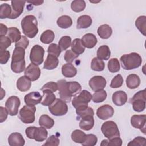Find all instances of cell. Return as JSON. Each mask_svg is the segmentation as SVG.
Masks as SVG:
<instances>
[{
  "label": "cell",
  "mask_w": 146,
  "mask_h": 146,
  "mask_svg": "<svg viewBox=\"0 0 146 146\" xmlns=\"http://www.w3.org/2000/svg\"><path fill=\"white\" fill-rule=\"evenodd\" d=\"M123 82L124 79L121 75L117 74L112 79L110 84V87L112 88H119L123 85Z\"/></svg>",
  "instance_id": "48"
},
{
  "label": "cell",
  "mask_w": 146,
  "mask_h": 146,
  "mask_svg": "<svg viewBox=\"0 0 146 146\" xmlns=\"http://www.w3.org/2000/svg\"><path fill=\"white\" fill-rule=\"evenodd\" d=\"M111 56V51L107 45L100 46L97 50V58L101 60H107Z\"/></svg>",
  "instance_id": "30"
},
{
  "label": "cell",
  "mask_w": 146,
  "mask_h": 146,
  "mask_svg": "<svg viewBox=\"0 0 146 146\" xmlns=\"http://www.w3.org/2000/svg\"><path fill=\"white\" fill-rule=\"evenodd\" d=\"M71 38L69 36H62L58 43V45L61 50V51L66 50L71 44Z\"/></svg>",
  "instance_id": "46"
},
{
  "label": "cell",
  "mask_w": 146,
  "mask_h": 146,
  "mask_svg": "<svg viewBox=\"0 0 146 146\" xmlns=\"http://www.w3.org/2000/svg\"><path fill=\"white\" fill-rule=\"evenodd\" d=\"M36 107L28 105L24 106L19 111V118L25 124L33 123L35 121Z\"/></svg>",
  "instance_id": "8"
},
{
  "label": "cell",
  "mask_w": 146,
  "mask_h": 146,
  "mask_svg": "<svg viewBox=\"0 0 146 146\" xmlns=\"http://www.w3.org/2000/svg\"><path fill=\"white\" fill-rule=\"evenodd\" d=\"M92 20L90 16L83 15L80 16L77 19L76 28L78 29H87L92 25Z\"/></svg>",
  "instance_id": "27"
},
{
  "label": "cell",
  "mask_w": 146,
  "mask_h": 146,
  "mask_svg": "<svg viewBox=\"0 0 146 146\" xmlns=\"http://www.w3.org/2000/svg\"><path fill=\"white\" fill-rule=\"evenodd\" d=\"M43 96L41 104L44 106H49L56 99L55 95L54 92L48 90H43Z\"/></svg>",
  "instance_id": "26"
},
{
  "label": "cell",
  "mask_w": 146,
  "mask_h": 146,
  "mask_svg": "<svg viewBox=\"0 0 146 146\" xmlns=\"http://www.w3.org/2000/svg\"><path fill=\"white\" fill-rule=\"evenodd\" d=\"M7 36L11 40L12 43H16L21 38V33L18 29L15 27H11L8 29Z\"/></svg>",
  "instance_id": "31"
},
{
  "label": "cell",
  "mask_w": 146,
  "mask_h": 146,
  "mask_svg": "<svg viewBox=\"0 0 146 146\" xmlns=\"http://www.w3.org/2000/svg\"><path fill=\"white\" fill-rule=\"evenodd\" d=\"M146 116L145 115H135L131 117V124L135 128L139 129L145 134Z\"/></svg>",
  "instance_id": "16"
},
{
  "label": "cell",
  "mask_w": 146,
  "mask_h": 146,
  "mask_svg": "<svg viewBox=\"0 0 146 146\" xmlns=\"http://www.w3.org/2000/svg\"><path fill=\"white\" fill-rule=\"evenodd\" d=\"M55 38V34L51 30H46L41 34L40 40L44 44H50Z\"/></svg>",
  "instance_id": "36"
},
{
  "label": "cell",
  "mask_w": 146,
  "mask_h": 146,
  "mask_svg": "<svg viewBox=\"0 0 146 146\" xmlns=\"http://www.w3.org/2000/svg\"><path fill=\"white\" fill-rule=\"evenodd\" d=\"M0 27H1V31H0V36H5L7 34L8 31V28L3 23L0 24Z\"/></svg>",
  "instance_id": "58"
},
{
  "label": "cell",
  "mask_w": 146,
  "mask_h": 146,
  "mask_svg": "<svg viewBox=\"0 0 146 146\" xmlns=\"http://www.w3.org/2000/svg\"><path fill=\"white\" fill-rule=\"evenodd\" d=\"M57 84L60 99L66 103H70L72 96L70 93L67 86V82L65 79H60L57 82Z\"/></svg>",
  "instance_id": "12"
},
{
  "label": "cell",
  "mask_w": 146,
  "mask_h": 146,
  "mask_svg": "<svg viewBox=\"0 0 146 146\" xmlns=\"http://www.w3.org/2000/svg\"><path fill=\"white\" fill-rule=\"evenodd\" d=\"M31 86V82L30 79L25 76H21L17 82V87L21 92L28 91Z\"/></svg>",
  "instance_id": "24"
},
{
  "label": "cell",
  "mask_w": 146,
  "mask_h": 146,
  "mask_svg": "<svg viewBox=\"0 0 146 146\" xmlns=\"http://www.w3.org/2000/svg\"><path fill=\"white\" fill-rule=\"evenodd\" d=\"M62 51L59 46V45L55 44V43H51L48 46L47 49V52L48 54L53 55L56 57H59Z\"/></svg>",
  "instance_id": "49"
},
{
  "label": "cell",
  "mask_w": 146,
  "mask_h": 146,
  "mask_svg": "<svg viewBox=\"0 0 146 146\" xmlns=\"http://www.w3.org/2000/svg\"><path fill=\"white\" fill-rule=\"evenodd\" d=\"M114 114L113 107L109 104H104L99 107L96 111L97 116L101 120H105L112 117Z\"/></svg>",
  "instance_id": "15"
},
{
  "label": "cell",
  "mask_w": 146,
  "mask_h": 146,
  "mask_svg": "<svg viewBox=\"0 0 146 146\" xmlns=\"http://www.w3.org/2000/svg\"><path fill=\"white\" fill-rule=\"evenodd\" d=\"M92 99L91 94L87 90H82L78 96H75L72 100L73 107L77 109L80 107L88 106V103Z\"/></svg>",
  "instance_id": "9"
},
{
  "label": "cell",
  "mask_w": 146,
  "mask_h": 146,
  "mask_svg": "<svg viewBox=\"0 0 146 146\" xmlns=\"http://www.w3.org/2000/svg\"><path fill=\"white\" fill-rule=\"evenodd\" d=\"M29 44V40L26 36H22L21 39L15 43V47H21L26 49Z\"/></svg>",
  "instance_id": "55"
},
{
  "label": "cell",
  "mask_w": 146,
  "mask_h": 146,
  "mask_svg": "<svg viewBox=\"0 0 146 146\" xmlns=\"http://www.w3.org/2000/svg\"><path fill=\"white\" fill-rule=\"evenodd\" d=\"M62 75L66 78H72L77 74L76 68L71 63L64 64L62 67Z\"/></svg>",
  "instance_id": "29"
},
{
  "label": "cell",
  "mask_w": 146,
  "mask_h": 146,
  "mask_svg": "<svg viewBox=\"0 0 146 146\" xmlns=\"http://www.w3.org/2000/svg\"><path fill=\"white\" fill-rule=\"evenodd\" d=\"M146 139L144 137L137 136L135 137L133 140L131 141L128 145H133V146H144L145 145Z\"/></svg>",
  "instance_id": "52"
},
{
  "label": "cell",
  "mask_w": 146,
  "mask_h": 146,
  "mask_svg": "<svg viewBox=\"0 0 146 146\" xmlns=\"http://www.w3.org/2000/svg\"><path fill=\"white\" fill-rule=\"evenodd\" d=\"M67 86L72 96H76L82 91L81 85L76 81L67 82Z\"/></svg>",
  "instance_id": "37"
},
{
  "label": "cell",
  "mask_w": 146,
  "mask_h": 146,
  "mask_svg": "<svg viewBox=\"0 0 146 146\" xmlns=\"http://www.w3.org/2000/svg\"><path fill=\"white\" fill-rule=\"evenodd\" d=\"M60 140L58 137L55 135L50 136L47 140L46 142L43 144V145H53V146H58L59 145Z\"/></svg>",
  "instance_id": "53"
},
{
  "label": "cell",
  "mask_w": 146,
  "mask_h": 146,
  "mask_svg": "<svg viewBox=\"0 0 146 146\" xmlns=\"http://www.w3.org/2000/svg\"><path fill=\"white\" fill-rule=\"evenodd\" d=\"M11 40L7 36H0V51L6 50V48L11 46Z\"/></svg>",
  "instance_id": "50"
},
{
  "label": "cell",
  "mask_w": 146,
  "mask_h": 146,
  "mask_svg": "<svg viewBox=\"0 0 146 146\" xmlns=\"http://www.w3.org/2000/svg\"><path fill=\"white\" fill-rule=\"evenodd\" d=\"M26 135L29 139H34L38 142H42L45 140L48 135V132L43 127H36L31 126L25 129Z\"/></svg>",
  "instance_id": "4"
},
{
  "label": "cell",
  "mask_w": 146,
  "mask_h": 146,
  "mask_svg": "<svg viewBox=\"0 0 146 146\" xmlns=\"http://www.w3.org/2000/svg\"><path fill=\"white\" fill-rule=\"evenodd\" d=\"M5 95V91L3 90V88H1V100L3 99L4 96Z\"/></svg>",
  "instance_id": "60"
},
{
  "label": "cell",
  "mask_w": 146,
  "mask_h": 146,
  "mask_svg": "<svg viewBox=\"0 0 146 146\" xmlns=\"http://www.w3.org/2000/svg\"><path fill=\"white\" fill-rule=\"evenodd\" d=\"M58 64L59 60L58 59V57L53 55L48 54L43 65V68L49 70H53L58 67Z\"/></svg>",
  "instance_id": "28"
},
{
  "label": "cell",
  "mask_w": 146,
  "mask_h": 146,
  "mask_svg": "<svg viewBox=\"0 0 146 146\" xmlns=\"http://www.w3.org/2000/svg\"><path fill=\"white\" fill-rule=\"evenodd\" d=\"M94 123L95 121L93 116L88 115L80 119L79 127L84 131H89L93 128Z\"/></svg>",
  "instance_id": "22"
},
{
  "label": "cell",
  "mask_w": 146,
  "mask_h": 146,
  "mask_svg": "<svg viewBox=\"0 0 146 146\" xmlns=\"http://www.w3.org/2000/svg\"><path fill=\"white\" fill-rule=\"evenodd\" d=\"M127 95L123 91H117L115 92L112 97V102L117 106H121L127 102Z\"/></svg>",
  "instance_id": "20"
},
{
  "label": "cell",
  "mask_w": 146,
  "mask_h": 146,
  "mask_svg": "<svg viewBox=\"0 0 146 146\" xmlns=\"http://www.w3.org/2000/svg\"><path fill=\"white\" fill-rule=\"evenodd\" d=\"M98 142L97 137L94 134H87L83 143L81 144L83 146H94Z\"/></svg>",
  "instance_id": "47"
},
{
  "label": "cell",
  "mask_w": 146,
  "mask_h": 146,
  "mask_svg": "<svg viewBox=\"0 0 146 146\" xmlns=\"http://www.w3.org/2000/svg\"><path fill=\"white\" fill-rule=\"evenodd\" d=\"M107 92L104 90L96 91L92 95V100L94 103H101L106 100L107 98Z\"/></svg>",
  "instance_id": "43"
},
{
  "label": "cell",
  "mask_w": 146,
  "mask_h": 146,
  "mask_svg": "<svg viewBox=\"0 0 146 146\" xmlns=\"http://www.w3.org/2000/svg\"><path fill=\"white\" fill-rule=\"evenodd\" d=\"M9 112L7 109L3 107H0V122L3 123L5 121L8 116Z\"/></svg>",
  "instance_id": "57"
},
{
  "label": "cell",
  "mask_w": 146,
  "mask_h": 146,
  "mask_svg": "<svg viewBox=\"0 0 146 146\" xmlns=\"http://www.w3.org/2000/svg\"><path fill=\"white\" fill-rule=\"evenodd\" d=\"M97 33L100 38L107 39L111 36L112 34V29L110 25L107 24H103L98 27Z\"/></svg>",
  "instance_id": "23"
},
{
  "label": "cell",
  "mask_w": 146,
  "mask_h": 146,
  "mask_svg": "<svg viewBox=\"0 0 146 146\" xmlns=\"http://www.w3.org/2000/svg\"><path fill=\"white\" fill-rule=\"evenodd\" d=\"M25 3V1H11V4L12 12L9 18L16 19L19 17L23 11Z\"/></svg>",
  "instance_id": "17"
},
{
  "label": "cell",
  "mask_w": 146,
  "mask_h": 146,
  "mask_svg": "<svg viewBox=\"0 0 146 146\" xmlns=\"http://www.w3.org/2000/svg\"><path fill=\"white\" fill-rule=\"evenodd\" d=\"M135 26L140 33L145 36V27H146V17L141 15L135 21Z\"/></svg>",
  "instance_id": "39"
},
{
  "label": "cell",
  "mask_w": 146,
  "mask_h": 146,
  "mask_svg": "<svg viewBox=\"0 0 146 146\" xmlns=\"http://www.w3.org/2000/svg\"><path fill=\"white\" fill-rule=\"evenodd\" d=\"M88 84L91 90L96 92L103 90L106 86L107 82L103 76L96 75L90 79Z\"/></svg>",
  "instance_id": "13"
},
{
  "label": "cell",
  "mask_w": 146,
  "mask_h": 146,
  "mask_svg": "<svg viewBox=\"0 0 146 146\" xmlns=\"http://www.w3.org/2000/svg\"><path fill=\"white\" fill-rule=\"evenodd\" d=\"M140 84V77L135 74H131L128 75L126 79V85L130 89H135Z\"/></svg>",
  "instance_id": "25"
},
{
  "label": "cell",
  "mask_w": 146,
  "mask_h": 146,
  "mask_svg": "<svg viewBox=\"0 0 146 146\" xmlns=\"http://www.w3.org/2000/svg\"><path fill=\"white\" fill-rule=\"evenodd\" d=\"M86 133L79 129L74 130L71 135V139L76 143L82 144L84 142L86 138Z\"/></svg>",
  "instance_id": "38"
},
{
  "label": "cell",
  "mask_w": 146,
  "mask_h": 146,
  "mask_svg": "<svg viewBox=\"0 0 146 146\" xmlns=\"http://www.w3.org/2000/svg\"><path fill=\"white\" fill-rule=\"evenodd\" d=\"M25 143L22 135L18 132L12 133L8 137V143L10 146H23Z\"/></svg>",
  "instance_id": "21"
},
{
  "label": "cell",
  "mask_w": 146,
  "mask_h": 146,
  "mask_svg": "<svg viewBox=\"0 0 146 146\" xmlns=\"http://www.w3.org/2000/svg\"><path fill=\"white\" fill-rule=\"evenodd\" d=\"M122 140L120 137H114L110 140H103L100 143L102 146H121L122 145Z\"/></svg>",
  "instance_id": "45"
},
{
  "label": "cell",
  "mask_w": 146,
  "mask_h": 146,
  "mask_svg": "<svg viewBox=\"0 0 146 146\" xmlns=\"http://www.w3.org/2000/svg\"><path fill=\"white\" fill-rule=\"evenodd\" d=\"M42 99V96L38 91H34L26 94L25 96L24 100L26 105L35 106L40 103Z\"/></svg>",
  "instance_id": "18"
},
{
  "label": "cell",
  "mask_w": 146,
  "mask_h": 146,
  "mask_svg": "<svg viewBox=\"0 0 146 146\" xmlns=\"http://www.w3.org/2000/svg\"><path fill=\"white\" fill-rule=\"evenodd\" d=\"M39 124L47 129H51L54 125V120L47 115H42L39 117Z\"/></svg>",
  "instance_id": "35"
},
{
  "label": "cell",
  "mask_w": 146,
  "mask_h": 146,
  "mask_svg": "<svg viewBox=\"0 0 146 146\" xmlns=\"http://www.w3.org/2000/svg\"><path fill=\"white\" fill-rule=\"evenodd\" d=\"M10 56V52L7 50L0 51V63L2 64H6Z\"/></svg>",
  "instance_id": "56"
},
{
  "label": "cell",
  "mask_w": 146,
  "mask_h": 146,
  "mask_svg": "<svg viewBox=\"0 0 146 146\" xmlns=\"http://www.w3.org/2000/svg\"><path fill=\"white\" fill-rule=\"evenodd\" d=\"M86 5V2L83 0H75L71 3V8L74 12L79 13L84 10Z\"/></svg>",
  "instance_id": "42"
},
{
  "label": "cell",
  "mask_w": 146,
  "mask_h": 146,
  "mask_svg": "<svg viewBox=\"0 0 146 146\" xmlns=\"http://www.w3.org/2000/svg\"><path fill=\"white\" fill-rule=\"evenodd\" d=\"M12 12L11 6L7 3H2L0 6V18H9Z\"/></svg>",
  "instance_id": "41"
},
{
  "label": "cell",
  "mask_w": 146,
  "mask_h": 146,
  "mask_svg": "<svg viewBox=\"0 0 146 146\" xmlns=\"http://www.w3.org/2000/svg\"><path fill=\"white\" fill-rule=\"evenodd\" d=\"M25 49L21 47H15L11 62V69L14 73H21L25 70Z\"/></svg>",
  "instance_id": "2"
},
{
  "label": "cell",
  "mask_w": 146,
  "mask_h": 146,
  "mask_svg": "<svg viewBox=\"0 0 146 146\" xmlns=\"http://www.w3.org/2000/svg\"><path fill=\"white\" fill-rule=\"evenodd\" d=\"M107 67L110 72L112 73L117 72L120 69V62L117 58H112L108 61Z\"/></svg>",
  "instance_id": "44"
},
{
  "label": "cell",
  "mask_w": 146,
  "mask_h": 146,
  "mask_svg": "<svg viewBox=\"0 0 146 146\" xmlns=\"http://www.w3.org/2000/svg\"><path fill=\"white\" fill-rule=\"evenodd\" d=\"M42 91L44 90H48L54 92L58 90V86L57 83L54 82H49L43 86V87L40 88Z\"/></svg>",
  "instance_id": "54"
},
{
  "label": "cell",
  "mask_w": 146,
  "mask_h": 146,
  "mask_svg": "<svg viewBox=\"0 0 146 146\" xmlns=\"http://www.w3.org/2000/svg\"><path fill=\"white\" fill-rule=\"evenodd\" d=\"M23 33L29 38H34L38 33V21L33 15L25 16L21 21Z\"/></svg>",
  "instance_id": "1"
},
{
  "label": "cell",
  "mask_w": 146,
  "mask_h": 146,
  "mask_svg": "<svg viewBox=\"0 0 146 146\" xmlns=\"http://www.w3.org/2000/svg\"><path fill=\"white\" fill-rule=\"evenodd\" d=\"M50 112L54 116H61L66 115L68 111V106L66 102L61 99L56 98L48 106Z\"/></svg>",
  "instance_id": "7"
},
{
  "label": "cell",
  "mask_w": 146,
  "mask_h": 146,
  "mask_svg": "<svg viewBox=\"0 0 146 146\" xmlns=\"http://www.w3.org/2000/svg\"><path fill=\"white\" fill-rule=\"evenodd\" d=\"M58 26L62 29H67L71 26L72 20L68 15H62L58 18L56 21Z\"/></svg>",
  "instance_id": "33"
},
{
  "label": "cell",
  "mask_w": 146,
  "mask_h": 146,
  "mask_svg": "<svg viewBox=\"0 0 146 146\" xmlns=\"http://www.w3.org/2000/svg\"><path fill=\"white\" fill-rule=\"evenodd\" d=\"M20 104V99L18 96H11L7 99L5 103V107L7 109L9 114L13 116L18 114V108Z\"/></svg>",
  "instance_id": "11"
},
{
  "label": "cell",
  "mask_w": 146,
  "mask_h": 146,
  "mask_svg": "<svg viewBox=\"0 0 146 146\" xmlns=\"http://www.w3.org/2000/svg\"><path fill=\"white\" fill-rule=\"evenodd\" d=\"M44 50L39 44L34 45L31 49L30 53V60L32 63L36 65L41 64L43 62Z\"/></svg>",
  "instance_id": "10"
},
{
  "label": "cell",
  "mask_w": 146,
  "mask_h": 146,
  "mask_svg": "<svg viewBox=\"0 0 146 146\" xmlns=\"http://www.w3.org/2000/svg\"><path fill=\"white\" fill-rule=\"evenodd\" d=\"M76 113L77 115V120H80L88 115L94 116V114L93 109L88 106L82 107L76 109Z\"/></svg>",
  "instance_id": "32"
},
{
  "label": "cell",
  "mask_w": 146,
  "mask_h": 146,
  "mask_svg": "<svg viewBox=\"0 0 146 146\" xmlns=\"http://www.w3.org/2000/svg\"><path fill=\"white\" fill-rule=\"evenodd\" d=\"M101 131L104 136L108 140L116 137H120L119 128L113 121H107L104 122L101 127Z\"/></svg>",
  "instance_id": "6"
},
{
  "label": "cell",
  "mask_w": 146,
  "mask_h": 146,
  "mask_svg": "<svg viewBox=\"0 0 146 146\" xmlns=\"http://www.w3.org/2000/svg\"><path fill=\"white\" fill-rule=\"evenodd\" d=\"M105 67L104 62L98 59L97 57H95L92 59L91 63V68L95 71H102Z\"/></svg>",
  "instance_id": "40"
},
{
  "label": "cell",
  "mask_w": 146,
  "mask_h": 146,
  "mask_svg": "<svg viewBox=\"0 0 146 146\" xmlns=\"http://www.w3.org/2000/svg\"><path fill=\"white\" fill-rule=\"evenodd\" d=\"M40 69L38 65L31 63L25 70V76L31 81H35L40 76Z\"/></svg>",
  "instance_id": "14"
},
{
  "label": "cell",
  "mask_w": 146,
  "mask_h": 146,
  "mask_svg": "<svg viewBox=\"0 0 146 146\" xmlns=\"http://www.w3.org/2000/svg\"><path fill=\"white\" fill-rule=\"evenodd\" d=\"M27 3L33 4L34 6H39L43 3V1H27Z\"/></svg>",
  "instance_id": "59"
},
{
  "label": "cell",
  "mask_w": 146,
  "mask_h": 146,
  "mask_svg": "<svg viewBox=\"0 0 146 146\" xmlns=\"http://www.w3.org/2000/svg\"><path fill=\"white\" fill-rule=\"evenodd\" d=\"M79 56V55L74 52L71 50H68L66 51L64 56V59L68 63H71L73 61Z\"/></svg>",
  "instance_id": "51"
},
{
  "label": "cell",
  "mask_w": 146,
  "mask_h": 146,
  "mask_svg": "<svg viewBox=\"0 0 146 146\" xmlns=\"http://www.w3.org/2000/svg\"><path fill=\"white\" fill-rule=\"evenodd\" d=\"M82 43L84 47L92 48L97 44L98 40L96 36L92 33H87L81 39Z\"/></svg>",
  "instance_id": "19"
},
{
  "label": "cell",
  "mask_w": 146,
  "mask_h": 146,
  "mask_svg": "<svg viewBox=\"0 0 146 146\" xmlns=\"http://www.w3.org/2000/svg\"><path fill=\"white\" fill-rule=\"evenodd\" d=\"M71 50L78 55L83 54L85 51V47L83 45L81 39L79 38L75 39L71 44Z\"/></svg>",
  "instance_id": "34"
},
{
  "label": "cell",
  "mask_w": 146,
  "mask_h": 146,
  "mask_svg": "<svg viewBox=\"0 0 146 146\" xmlns=\"http://www.w3.org/2000/svg\"><path fill=\"white\" fill-rule=\"evenodd\" d=\"M121 67L126 70H131L139 67L142 63L141 56L136 52L124 54L120 58Z\"/></svg>",
  "instance_id": "3"
},
{
  "label": "cell",
  "mask_w": 146,
  "mask_h": 146,
  "mask_svg": "<svg viewBox=\"0 0 146 146\" xmlns=\"http://www.w3.org/2000/svg\"><path fill=\"white\" fill-rule=\"evenodd\" d=\"M145 89L136 92L129 100L133 110L137 112H141L145 108Z\"/></svg>",
  "instance_id": "5"
}]
</instances>
